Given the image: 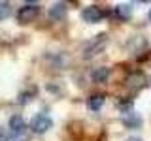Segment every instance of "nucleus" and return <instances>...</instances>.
<instances>
[{"instance_id":"obj_1","label":"nucleus","mask_w":151,"mask_h":141,"mask_svg":"<svg viewBox=\"0 0 151 141\" xmlns=\"http://www.w3.org/2000/svg\"><path fill=\"white\" fill-rule=\"evenodd\" d=\"M36 15H38V6L36 4H27L17 11V21L21 25H28L36 19Z\"/></svg>"},{"instance_id":"obj_2","label":"nucleus","mask_w":151,"mask_h":141,"mask_svg":"<svg viewBox=\"0 0 151 141\" xmlns=\"http://www.w3.org/2000/svg\"><path fill=\"white\" fill-rule=\"evenodd\" d=\"M51 126H53V120H51L47 115H44V113L36 115L34 119H32V122H30V128H32V132H36V134H44V132H47Z\"/></svg>"},{"instance_id":"obj_3","label":"nucleus","mask_w":151,"mask_h":141,"mask_svg":"<svg viewBox=\"0 0 151 141\" xmlns=\"http://www.w3.org/2000/svg\"><path fill=\"white\" fill-rule=\"evenodd\" d=\"M81 17H83V21L85 23H100L102 21V17H104V13L100 11V8H96V6H89V8H85L83 9V13H81Z\"/></svg>"},{"instance_id":"obj_4","label":"nucleus","mask_w":151,"mask_h":141,"mask_svg":"<svg viewBox=\"0 0 151 141\" xmlns=\"http://www.w3.org/2000/svg\"><path fill=\"white\" fill-rule=\"evenodd\" d=\"M104 45H106V36L102 34V36L96 38V41H93V45L89 47L87 51H85V58H91L93 55H98V53L104 49Z\"/></svg>"},{"instance_id":"obj_5","label":"nucleus","mask_w":151,"mask_h":141,"mask_svg":"<svg viewBox=\"0 0 151 141\" xmlns=\"http://www.w3.org/2000/svg\"><path fill=\"white\" fill-rule=\"evenodd\" d=\"M9 128H12L13 135L19 137V134H23V130H25V120H23V117H19V115L12 117V119H9Z\"/></svg>"},{"instance_id":"obj_6","label":"nucleus","mask_w":151,"mask_h":141,"mask_svg":"<svg viewBox=\"0 0 151 141\" xmlns=\"http://www.w3.org/2000/svg\"><path fill=\"white\" fill-rule=\"evenodd\" d=\"M91 77H93L94 83H104L108 77H110V70L104 68V66H100V68H94L93 73H91Z\"/></svg>"},{"instance_id":"obj_7","label":"nucleus","mask_w":151,"mask_h":141,"mask_svg":"<svg viewBox=\"0 0 151 141\" xmlns=\"http://www.w3.org/2000/svg\"><path fill=\"white\" fill-rule=\"evenodd\" d=\"M87 105H89L91 111H100L102 105H104V96L102 94H93V96L87 100Z\"/></svg>"},{"instance_id":"obj_8","label":"nucleus","mask_w":151,"mask_h":141,"mask_svg":"<svg viewBox=\"0 0 151 141\" xmlns=\"http://www.w3.org/2000/svg\"><path fill=\"white\" fill-rule=\"evenodd\" d=\"M49 15L53 17V19H57V21L64 19V15H66V6H64V4H55V6L49 9Z\"/></svg>"},{"instance_id":"obj_9","label":"nucleus","mask_w":151,"mask_h":141,"mask_svg":"<svg viewBox=\"0 0 151 141\" xmlns=\"http://www.w3.org/2000/svg\"><path fill=\"white\" fill-rule=\"evenodd\" d=\"M123 122H125L127 128H140V126H142V119H140V117H136V115H132V113H130L129 117H125Z\"/></svg>"},{"instance_id":"obj_10","label":"nucleus","mask_w":151,"mask_h":141,"mask_svg":"<svg viewBox=\"0 0 151 141\" xmlns=\"http://www.w3.org/2000/svg\"><path fill=\"white\" fill-rule=\"evenodd\" d=\"M117 15L121 19H129L132 15V6L130 4H121V6H117Z\"/></svg>"},{"instance_id":"obj_11","label":"nucleus","mask_w":151,"mask_h":141,"mask_svg":"<svg viewBox=\"0 0 151 141\" xmlns=\"http://www.w3.org/2000/svg\"><path fill=\"white\" fill-rule=\"evenodd\" d=\"M9 13H12V6H9L8 2H0V21L8 19Z\"/></svg>"},{"instance_id":"obj_12","label":"nucleus","mask_w":151,"mask_h":141,"mask_svg":"<svg viewBox=\"0 0 151 141\" xmlns=\"http://www.w3.org/2000/svg\"><path fill=\"white\" fill-rule=\"evenodd\" d=\"M130 83L134 85V87H142V85H144V75H142V73H134L130 77Z\"/></svg>"},{"instance_id":"obj_13","label":"nucleus","mask_w":151,"mask_h":141,"mask_svg":"<svg viewBox=\"0 0 151 141\" xmlns=\"http://www.w3.org/2000/svg\"><path fill=\"white\" fill-rule=\"evenodd\" d=\"M0 141H9V137L6 134H0Z\"/></svg>"},{"instance_id":"obj_14","label":"nucleus","mask_w":151,"mask_h":141,"mask_svg":"<svg viewBox=\"0 0 151 141\" xmlns=\"http://www.w3.org/2000/svg\"><path fill=\"white\" fill-rule=\"evenodd\" d=\"M127 141H142V139H140V137H129Z\"/></svg>"},{"instance_id":"obj_15","label":"nucleus","mask_w":151,"mask_h":141,"mask_svg":"<svg viewBox=\"0 0 151 141\" xmlns=\"http://www.w3.org/2000/svg\"><path fill=\"white\" fill-rule=\"evenodd\" d=\"M149 21H151V11H149Z\"/></svg>"},{"instance_id":"obj_16","label":"nucleus","mask_w":151,"mask_h":141,"mask_svg":"<svg viewBox=\"0 0 151 141\" xmlns=\"http://www.w3.org/2000/svg\"><path fill=\"white\" fill-rule=\"evenodd\" d=\"M0 134H4V132H2V130H0Z\"/></svg>"}]
</instances>
